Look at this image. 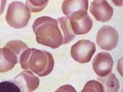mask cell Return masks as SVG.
I'll use <instances>...</instances> for the list:
<instances>
[{"label":"cell","mask_w":123,"mask_h":92,"mask_svg":"<svg viewBox=\"0 0 123 92\" xmlns=\"http://www.w3.org/2000/svg\"><path fill=\"white\" fill-rule=\"evenodd\" d=\"M36 39L38 44L52 48L63 45V35L57 20L49 16H42L35 20L32 25Z\"/></svg>","instance_id":"cell-1"},{"label":"cell","mask_w":123,"mask_h":92,"mask_svg":"<svg viewBox=\"0 0 123 92\" xmlns=\"http://www.w3.org/2000/svg\"><path fill=\"white\" fill-rule=\"evenodd\" d=\"M19 63L24 70H29L39 77L49 75L54 68L51 53L36 48H28L21 55Z\"/></svg>","instance_id":"cell-2"},{"label":"cell","mask_w":123,"mask_h":92,"mask_svg":"<svg viewBox=\"0 0 123 92\" xmlns=\"http://www.w3.org/2000/svg\"><path fill=\"white\" fill-rule=\"evenodd\" d=\"M31 13L28 8L22 2H12L8 7L6 20L11 27L22 29L25 27L29 22Z\"/></svg>","instance_id":"cell-3"},{"label":"cell","mask_w":123,"mask_h":92,"mask_svg":"<svg viewBox=\"0 0 123 92\" xmlns=\"http://www.w3.org/2000/svg\"><path fill=\"white\" fill-rule=\"evenodd\" d=\"M95 52V45L89 40L82 39L77 41L71 48V55L79 63H88Z\"/></svg>","instance_id":"cell-4"},{"label":"cell","mask_w":123,"mask_h":92,"mask_svg":"<svg viewBox=\"0 0 123 92\" xmlns=\"http://www.w3.org/2000/svg\"><path fill=\"white\" fill-rule=\"evenodd\" d=\"M88 6L87 0H65L62 2V9L68 20L72 21L86 17Z\"/></svg>","instance_id":"cell-5"},{"label":"cell","mask_w":123,"mask_h":92,"mask_svg":"<svg viewBox=\"0 0 123 92\" xmlns=\"http://www.w3.org/2000/svg\"><path fill=\"white\" fill-rule=\"evenodd\" d=\"M96 42L102 49L111 51L116 47L118 43V33L112 27L102 26L96 35Z\"/></svg>","instance_id":"cell-6"},{"label":"cell","mask_w":123,"mask_h":92,"mask_svg":"<svg viewBox=\"0 0 123 92\" xmlns=\"http://www.w3.org/2000/svg\"><path fill=\"white\" fill-rule=\"evenodd\" d=\"M13 83L21 92H33L39 86V78L33 72L25 70L15 77Z\"/></svg>","instance_id":"cell-7"},{"label":"cell","mask_w":123,"mask_h":92,"mask_svg":"<svg viewBox=\"0 0 123 92\" xmlns=\"http://www.w3.org/2000/svg\"><path fill=\"white\" fill-rule=\"evenodd\" d=\"M90 12L98 22L109 21L113 15V8L105 0H95L90 6Z\"/></svg>","instance_id":"cell-8"},{"label":"cell","mask_w":123,"mask_h":92,"mask_svg":"<svg viewBox=\"0 0 123 92\" xmlns=\"http://www.w3.org/2000/svg\"><path fill=\"white\" fill-rule=\"evenodd\" d=\"M92 66L95 74L99 77L111 73L113 67V59L108 52H100L92 61Z\"/></svg>","instance_id":"cell-9"},{"label":"cell","mask_w":123,"mask_h":92,"mask_svg":"<svg viewBox=\"0 0 123 92\" xmlns=\"http://www.w3.org/2000/svg\"><path fill=\"white\" fill-rule=\"evenodd\" d=\"M19 60L20 58L9 47L5 45L0 48V73L12 70Z\"/></svg>","instance_id":"cell-10"},{"label":"cell","mask_w":123,"mask_h":92,"mask_svg":"<svg viewBox=\"0 0 123 92\" xmlns=\"http://www.w3.org/2000/svg\"><path fill=\"white\" fill-rule=\"evenodd\" d=\"M72 29L75 34H85L88 33L92 29L93 25V22L87 15L86 17L77 20L69 21Z\"/></svg>","instance_id":"cell-11"},{"label":"cell","mask_w":123,"mask_h":92,"mask_svg":"<svg viewBox=\"0 0 123 92\" xmlns=\"http://www.w3.org/2000/svg\"><path fill=\"white\" fill-rule=\"evenodd\" d=\"M97 81L101 84L103 92H118L119 89V81L114 74L109 73L105 76L98 77Z\"/></svg>","instance_id":"cell-12"},{"label":"cell","mask_w":123,"mask_h":92,"mask_svg":"<svg viewBox=\"0 0 123 92\" xmlns=\"http://www.w3.org/2000/svg\"><path fill=\"white\" fill-rule=\"evenodd\" d=\"M57 22L63 35V45L69 43L75 37L69 20L66 17H62L58 18Z\"/></svg>","instance_id":"cell-13"},{"label":"cell","mask_w":123,"mask_h":92,"mask_svg":"<svg viewBox=\"0 0 123 92\" xmlns=\"http://www.w3.org/2000/svg\"><path fill=\"white\" fill-rule=\"evenodd\" d=\"M6 46L9 47L15 55H16L19 58H21V55L26 49H28V46L25 43L19 40H12L6 43Z\"/></svg>","instance_id":"cell-14"},{"label":"cell","mask_w":123,"mask_h":92,"mask_svg":"<svg viewBox=\"0 0 123 92\" xmlns=\"http://www.w3.org/2000/svg\"><path fill=\"white\" fill-rule=\"evenodd\" d=\"M48 1L47 0H43V1H40V0H27L25 2V6L28 8L30 12H38L43 10L45 6H47Z\"/></svg>","instance_id":"cell-15"},{"label":"cell","mask_w":123,"mask_h":92,"mask_svg":"<svg viewBox=\"0 0 123 92\" xmlns=\"http://www.w3.org/2000/svg\"><path fill=\"white\" fill-rule=\"evenodd\" d=\"M81 92H103V89L101 84L97 80H89L86 84Z\"/></svg>","instance_id":"cell-16"},{"label":"cell","mask_w":123,"mask_h":92,"mask_svg":"<svg viewBox=\"0 0 123 92\" xmlns=\"http://www.w3.org/2000/svg\"><path fill=\"white\" fill-rule=\"evenodd\" d=\"M0 92H21L20 89L12 81L0 82Z\"/></svg>","instance_id":"cell-17"},{"label":"cell","mask_w":123,"mask_h":92,"mask_svg":"<svg viewBox=\"0 0 123 92\" xmlns=\"http://www.w3.org/2000/svg\"><path fill=\"white\" fill-rule=\"evenodd\" d=\"M55 92H77L76 90L70 84H65L61 86L55 91Z\"/></svg>","instance_id":"cell-18"},{"label":"cell","mask_w":123,"mask_h":92,"mask_svg":"<svg viewBox=\"0 0 123 92\" xmlns=\"http://www.w3.org/2000/svg\"><path fill=\"white\" fill-rule=\"evenodd\" d=\"M6 4V0H0V15H2L4 9H5V6Z\"/></svg>","instance_id":"cell-19"}]
</instances>
